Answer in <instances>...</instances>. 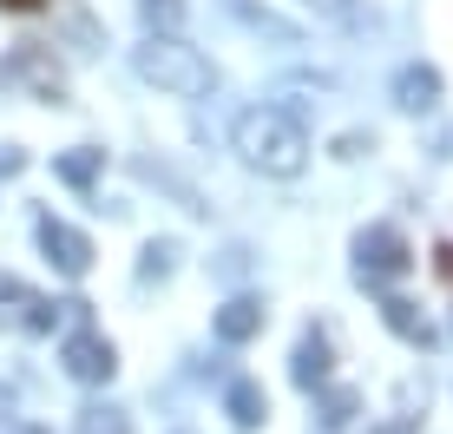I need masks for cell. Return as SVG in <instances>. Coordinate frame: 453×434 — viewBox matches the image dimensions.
Listing matches in <instances>:
<instances>
[{
  "mask_svg": "<svg viewBox=\"0 0 453 434\" xmlns=\"http://www.w3.org/2000/svg\"><path fill=\"white\" fill-rule=\"evenodd\" d=\"M230 145H237V159L263 178H296L309 165V132L296 126L283 105H250L237 126H230Z\"/></svg>",
  "mask_w": 453,
  "mask_h": 434,
  "instance_id": "cell-1",
  "label": "cell"
},
{
  "mask_svg": "<svg viewBox=\"0 0 453 434\" xmlns=\"http://www.w3.org/2000/svg\"><path fill=\"white\" fill-rule=\"evenodd\" d=\"M138 80H151L158 92H178V99H204L217 86V73H211V59L197 53V46H184L178 34H151L138 46Z\"/></svg>",
  "mask_w": 453,
  "mask_h": 434,
  "instance_id": "cell-2",
  "label": "cell"
},
{
  "mask_svg": "<svg viewBox=\"0 0 453 434\" xmlns=\"http://www.w3.org/2000/svg\"><path fill=\"white\" fill-rule=\"evenodd\" d=\"M0 86L34 92V99H46V105H73V92H66V66H59L53 46H40V40L13 46V53L0 59Z\"/></svg>",
  "mask_w": 453,
  "mask_h": 434,
  "instance_id": "cell-3",
  "label": "cell"
},
{
  "mask_svg": "<svg viewBox=\"0 0 453 434\" xmlns=\"http://www.w3.org/2000/svg\"><path fill=\"white\" fill-rule=\"evenodd\" d=\"M355 270H362V283H395V276L414 270V251L395 224H374L355 237Z\"/></svg>",
  "mask_w": 453,
  "mask_h": 434,
  "instance_id": "cell-4",
  "label": "cell"
},
{
  "mask_svg": "<svg viewBox=\"0 0 453 434\" xmlns=\"http://www.w3.org/2000/svg\"><path fill=\"white\" fill-rule=\"evenodd\" d=\"M53 316L59 309L40 297V290H27L20 276H0V322H7V329H53Z\"/></svg>",
  "mask_w": 453,
  "mask_h": 434,
  "instance_id": "cell-5",
  "label": "cell"
},
{
  "mask_svg": "<svg viewBox=\"0 0 453 434\" xmlns=\"http://www.w3.org/2000/svg\"><path fill=\"white\" fill-rule=\"evenodd\" d=\"M40 251L53 257L66 276H86L92 270V237H86V230H73L66 217H40Z\"/></svg>",
  "mask_w": 453,
  "mask_h": 434,
  "instance_id": "cell-6",
  "label": "cell"
},
{
  "mask_svg": "<svg viewBox=\"0 0 453 434\" xmlns=\"http://www.w3.org/2000/svg\"><path fill=\"white\" fill-rule=\"evenodd\" d=\"M59 355H66V376L73 382H112V368H119V355H112L105 336H73Z\"/></svg>",
  "mask_w": 453,
  "mask_h": 434,
  "instance_id": "cell-7",
  "label": "cell"
},
{
  "mask_svg": "<svg viewBox=\"0 0 453 434\" xmlns=\"http://www.w3.org/2000/svg\"><path fill=\"white\" fill-rule=\"evenodd\" d=\"M395 105H401V112H434V105H441V73L420 66V59L401 66L395 73Z\"/></svg>",
  "mask_w": 453,
  "mask_h": 434,
  "instance_id": "cell-8",
  "label": "cell"
},
{
  "mask_svg": "<svg viewBox=\"0 0 453 434\" xmlns=\"http://www.w3.org/2000/svg\"><path fill=\"white\" fill-rule=\"evenodd\" d=\"M257 329H263V303L257 297H237V303L217 309V336H224V343H250Z\"/></svg>",
  "mask_w": 453,
  "mask_h": 434,
  "instance_id": "cell-9",
  "label": "cell"
},
{
  "mask_svg": "<svg viewBox=\"0 0 453 434\" xmlns=\"http://www.w3.org/2000/svg\"><path fill=\"white\" fill-rule=\"evenodd\" d=\"M53 172L73 184V191H92V178L105 172V151H92V145H80V151H59L53 159Z\"/></svg>",
  "mask_w": 453,
  "mask_h": 434,
  "instance_id": "cell-10",
  "label": "cell"
},
{
  "mask_svg": "<svg viewBox=\"0 0 453 434\" xmlns=\"http://www.w3.org/2000/svg\"><path fill=\"white\" fill-rule=\"evenodd\" d=\"M381 316H388V329H395V336H408V343H420V349H427V343H434V329H427V316H420V309H414V303H401V297H388V303H381Z\"/></svg>",
  "mask_w": 453,
  "mask_h": 434,
  "instance_id": "cell-11",
  "label": "cell"
},
{
  "mask_svg": "<svg viewBox=\"0 0 453 434\" xmlns=\"http://www.w3.org/2000/svg\"><path fill=\"white\" fill-rule=\"evenodd\" d=\"M322 376H329V343H322V336H303V349H296V382L316 389Z\"/></svg>",
  "mask_w": 453,
  "mask_h": 434,
  "instance_id": "cell-12",
  "label": "cell"
},
{
  "mask_svg": "<svg viewBox=\"0 0 453 434\" xmlns=\"http://www.w3.org/2000/svg\"><path fill=\"white\" fill-rule=\"evenodd\" d=\"M230 415H237V428H257L263 415H270V401H263L257 382H237V389H230Z\"/></svg>",
  "mask_w": 453,
  "mask_h": 434,
  "instance_id": "cell-13",
  "label": "cell"
},
{
  "mask_svg": "<svg viewBox=\"0 0 453 434\" xmlns=\"http://www.w3.org/2000/svg\"><path fill=\"white\" fill-rule=\"evenodd\" d=\"M138 13L151 20V34H178L184 27V0H138Z\"/></svg>",
  "mask_w": 453,
  "mask_h": 434,
  "instance_id": "cell-14",
  "label": "cell"
},
{
  "mask_svg": "<svg viewBox=\"0 0 453 434\" xmlns=\"http://www.w3.org/2000/svg\"><path fill=\"white\" fill-rule=\"evenodd\" d=\"M303 7H316L322 20H342V27H374V13H362L355 0H303Z\"/></svg>",
  "mask_w": 453,
  "mask_h": 434,
  "instance_id": "cell-15",
  "label": "cell"
},
{
  "mask_svg": "<svg viewBox=\"0 0 453 434\" xmlns=\"http://www.w3.org/2000/svg\"><path fill=\"white\" fill-rule=\"evenodd\" d=\"M230 13H237V20H250L257 27V34H270V40H296L283 20H276V13H263V7H250V0H230Z\"/></svg>",
  "mask_w": 453,
  "mask_h": 434,
  "instance_id": "cell-16",
  "label": "cell"
},
{
  "mask_svg": "<svg viewBox=\"0 0 453 434\" xmlns=\"http://www.w3.org/2000/svg\"><path fill=\"white\" fill-rule=\"evenodd\" d=\"M80 434H132V428H125V415H119V408H86Z\"/></svg>",
  "mask_w": 453,
  "mask_h": 434,
  "instance_id": "cell-17",
  "label": "cell"
},
{
  "mask_svg": "<svg viewBox=\"0 0 453 434\" xmlns=\"http://www.w3.org/2000/svg\"><path fill=\"white\" fill-rule=\"evenodd\" d=\"M171 257H178V251H171V244H151L138 270H145V276H171Z\"/></svg>",
  "mask_w": 453,
  "mask_h": 434,
  "instance_id": "cell-18",
  "label": "cell"
},
{
  "mask_svg": "<svg viewBox=\"0 0 453 434\" xmlns=\"http://www.w3.org/2000/svg\"><path fill=\"white\" fill-rule=\"evenodd\" d=\"M20 165H27V151H20V145H0V178H13Z\"/></svg>",
  "mask_w": 453,
  "mask_h": 434,
  "instance_id": "cell-19",
  "label": "cell"
},
{
  "mask_svg": "<svg viewBox=\"0 0 453 434\" xmlns=\"http://www.w3.org/2000/svg\"><path fill=\"white\" fill-rule=\"evenodd\" d=\"M0 7H7V13H34L40 0H0Z\"/></svg>",
  "mask_w": 453,
  "mask_h": 434,
  "instance_id": "cell-20",
  "label": "cell"
},
{
  "mask_svg": "<svg viewBox=\"0 0 453 434\" xmlns=\"http://www.w3.org/2000/svg\"><path fill=\"white\" fill-rule=\"evenodd\" d=\"M0 415H7V389H0Z\"/></svg>",
  "mask_w": 453,
  "mask_h": 434,
  "instance_id": "cell-21",
  "label": "cell"
}]
</instances>
